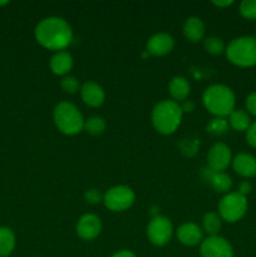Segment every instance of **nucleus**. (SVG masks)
<instances>
[{
    "label": "nucleus",
    "mask_w": 256,
    "mask_h": 257,
    "mask_svg": "<svg viewBox=\"0 0 256 257\" xmlns=\"http://www.w3.org/2000/svg\"><path fill=\"white\" fill-rule=\"evenodd\" d=\"M35 39L42 47L49 50L62 52L73 40L70 25L64 19L49 17L43 19L35 28Z\"/></svg>",
    "instance_id": "nucleus-1"
},
{
    "label": "nucleus",
    "mask_w": 256,
    "mask_h": 257,
    "mask_svg": "<svg viewBox=\"0 0 256 257\" xmlns=\"http://www.w3.org/2000/svg\"><path fill=\"white\" fill-rule=\"evenodd\" d=\"M202 102L211 114L223 118L235 110L236 98L232 89L227 85L213 84L206 88L202 94Z\"/></svg>",
    "instance_id": "nucleus-2"
},
{
    "label": "nucleus",
    "mask_w": 256,
    "mask_h": 257,
    "mask_svg": "<svg viewBox=\"0 0 256 257\" xmlns=\"http://www.w3.org/2000/svg\"><path fill=\"white\" fill-rule=\"evenodd\" d=\"M181 105L175 100H162L152 110V124L161 135H172L182 120Z\"/></svg>",
    "instance_id": "nucleus-3"
},
{
    "label": "nucleus",
    "mask_w": 256,
    "mask_h": 257,
    "mask_svg": "<svg viewBox=\"0 0 256 257\" xmlns=\"http://www.w3.org/2000/svg\"><path fill=\"white\" fill-rule=\"evenodd\" d=\"M225 53L227 59L237 67H253V65H256V38H235L228 43Z\"/></svg>",
    "instance_id": "nucleus-4"
},
{
    "label": "nucleus",
    "mask_w": 256,
    "mask_h": 257,
    "mask_svg": "<svg viewBox=\"0 0 256 257\" xmlns=\"http://www.w3.org/2000/svg\"><path fill=\"white\" fill-rule=\"evenodd\" d=\"M53 118H54L57 128L63 135H78L84 128V119H83L82 113L74 104L69 102H60L54 108Z\"/></svg>",
    "instance_id": "nucleus-5"
},
{
    "label": "nucleus",
    "mask_w": 256,
    "mask_h": 257,
    "mask_svg": "<svg viewBox=\"0 0 256 257\" xmlns=\"http://www.w3.org/2000/svg\"><path fill=\"white\" fill-rule=\"evenodd\" d=\"M247 211L246 196L238 192H228L221 198L218 203V215L226 222H237L245 216Z\"/></svg>",
    "instance_id": "nucleus-6"
},
{
    "label": "nucleus",
    "mask_w": 256,
    "mask_h": 257,
    "mask_svg": "<svg viewBox=\"0 0 256 257\" xmlns=\"http://www.w3.org/2000/svg\"><path fill=\"white\" fill-rule=\"evenodd\" d=\"M136 195L128 186H115L109 188L103 196V203L113 212H122L133 205Z\"/></svg>",
    "instance_id": "nucleus-7"
},
{
    "label": "nucleus",
    "mask_w": 256,
    "mask_h": 257,
    "mask_svg": "<svg viewBox=\"0 0 256 257\" xmlns=\"http://www.w3.org/2000/svg\"><path fill=\"white\" fill-rule=\"evenodd\" d=\"M173 227L165 216H155L147 226V237L155 246H165L172 237Z\"/></svg>",
    "instance_id": "nucleus-8"
},
{
    "label": "nucleus",
    "mask_w": 256,
    "mask_h": 257,
    "mask_svg": "<svg viewBox=\"0 0 256 257\" xmlns=\"http://www.w3.org/2000/svg\"><path fill=\"white\" fill-rule=\"evenodd\" d=\"M201 257H233L232 246L221 236H208L201 242Z\"/></svg>",
    "instance_id": "nucleus-9"
},
{
    "label": "nucleus",
    "mask_w": 256,
    "mask_h": 257,
    "mask_svg": "<svg viewBox=\"0 0 256 257\" xmlns=\"http://www.w3.org/2000/svg\"><path fill=\"white\" fill-rule=\"evenodd\" d=\"M232 161L231 150L225 143H216L207 155V166L213 172H223Z\"/></svg>",
    "instance_id": "nucleus-10"
},
{
    "label": "nucleus",
    "mask_w": 256,
    "mask_h": 257,
    "mask_svg": "<svg viewBox=\"0 0 256 257\" xmlns=\"http://www.w3.org/2000/svg\"><path fill=\"white\" fill-rule=\"evenodd\" d=\"M102 231V223L98 216L92 215V213H87V215L82 216L77 223V233L82 240L84 241H92Z\"/></svg>",
    "instance_id": "nucleus-11"
},
{
    "label": "nucleus",
    "mask_w": 256,
    "mask_h": 257,
    "mask_svg": "<svg viewBox=\"0 0 256 257\" xmlns=\"http://www.w3.org/2000/svg\"><path fill=\"white\" fill-rule=\"evenodd\" d=\"M173 47H175V40L170 34L158 33L150 38L147 45H146V49H147L148 54L155 55V57H162V55L172 52Z\"/></svg>",
    "instance_id": "nucleus-12"
},
{
    "label": "nucleus",
    "mask_w": 256,
    "mask_h": 257,
    "mask_svg": "<svg viewBox=\"0 0 256 257\" xmlns=\"http://www.w3.org/2000/svg\"><path fill=\"white\" fill-rule=\"evenodd\" d=\"M82 99L88 107L97 108L103 104L105 99V93L99 84L94 82H85L80 89Z\"/></svg>",
    "instance_id": "nucleus-13"
},
{
    "label": "nucleus",
    "mask_w": 256,
    "mask_h": 257,
    "mask_svg": "<svg viewBox=\"0 0 256 257\" xmlns=\"http://www.w3.org/2000/svg\"><path fill=\"white\" fill-rule=\"evenodd\" d=\"M203 178L206 181H208V183L211 185V187L218 193H228V191L232 187V180L228 175H226L225 172H213L210 168H205L202 170Z\"/></svg>",
    "instance_id": "nucleus-14"
},
{
    "label": "nucleus",
    "mask_w": 256,
    "mask_h": 257,
    "mask_svg": "<svg viewBox=\"0 0 256 257\" xmlns=\"http://www.w3.org/2000/svg\"><path fill=\"white\" fill-rule=\"evenodd\" d=\"M232 167L237 175L242 177H255L256 176V158L248 153H238L232 161Z\"/></svg>",
    "instance_id": "nucleus-15"
},
{
    "label": "nucleus",
    "mask_w": 256,
    "mask_h": 257,
    "mask_svg": "<svg viewBox=\"0 0 256 257\" xmlns=\"http://www.w3.org/2000/svg\"><path fill=\"white\" fill-rule=\"evenodd\" d=\"M177 238L182 245L195 246L202 241V230L196 223H183L177 230Z\"/></svg>",
    "instance_id": "nucleus-16"
},
{
    "label": "nucleus",
    "mask_w": 256,
    "mask_h": 257,
    "mask_svg": "<svg viewBox=\"0 0 256 257\" xmlns=\"http://www.w3.org/2000/svg\"><path fill=\"white\" fill-rule=\"evenodd\" d=\"M50 70L57 75H64L72 69L73 67V58L65 50L57 52L50 59Z\"/></svg>",
    "instance_id": "nucleus-17"
},
{
    "label": "nucleus",
    "mask_w": 256,
    "mask_h": 257,
    "mask_svg": "<svg viewBox=\"0 0 256 257\" xmlns=\"http://www.w3.org/2000/svg\"><path fill=\"white\" fill-rule=\"evenodd\" d=\"M183 34L190 42L196 43L205 35V24L197 17H190L183 24Z\"/></svg>",
    "instance_id": "nucleus-18"
},
{
    "label": "nucleus",
    "mask_w": 256,
    "mask_h": 257,
    "mask_svg": "<svg viewBox=\"0 0 256 257\" xmlns=\"http://www.w3.org/2000/svg\"><path fill=\"white\" fill-rule=\"evenodd\" d=\"M190 83L183 77H175L168 84L171 97L175 100H185L190 94Z\"/></svg>",
    "instance_id": "nucleus-19"
},
{
    "label": "nucleus",
    "mask_w": 256,
    "mask_h": 257,
    "mask_svg": "<svg viewBox=\"0 0 256 257\" xmlns=\"http://www.w3.org/2000/svg\"><path fill=\"white\" fill-rule=\"evenodd\" d=\"M228 124L237 132H243V131H247L251 125V119L245 110L235 109L228 115Z\"/></svg>",
    "instance_id": "nucleus-20"
},
{
    "label": "nucleus",
    "mask_w": 256,
    "mask_h": 257,
    "mask_svg": "<svg viewBox=\"0 0 256 257\" xmlns=\"http://www.w3.org/2000/svg\"><path fill=\"white\" fill-rule=\"evenodd\" d=\"M15 235L9 227H0V257H8L14 251Z\"/></svg>",
    "instance_id": "nucleus-21"
},
{
    "label": "nucleus",
    "mask_w": 256,
    "mask_h": 257,
    "mask_svg": "<svg viewBox=\"0 0 256 257\" xmlns=\"http://www.w3.org/2000/svg\"><path fill=\"white\" fill-rule=\"evenodd\" d=\"M222 220L216 212H208L203 216V230L208 236H217L221 230Z\"/></svg>",
    "instance_id": "nucleus-22"
},
{
    "label": "nucleus",
    "mask_w": 256,
    "mask_h": 257,
    "mask_svg": "<svg viewBox=\"0 0 256 257\" xmlns=\"http://www.w3.org/2000/svg\"><path fill=\"white\" fill-rule=\"evenodd\" d=\"M84 130L92 136H99L105 130V120L102 117H90L89 119L84 122Z\"/></svg>",
    "instance_id": "nucleus-23"
},
{
    "label": "nucleus",
    "mask_w": 256,
    "mask_h": 257,
    "mask_svg": "<svg viewBox=\"0 0 256 257\" xmlns=\"http://www.w3.org/2000/svg\"><path fill=\"white\" fill-rule=\"evenodd\" d=\"M205 49L206 52L210 53L212 55H220L221 53L225 52V44H223L222 39L217 37H208L205 39Z\"/></svg>",
    "instance_id": "nucleus-24"
},
{
    "label": "nucleus",
    "mask_w": 256,
    "mask_h": 257,
    "mask_svg": "<svg viewBox=\"0 0 256 257\" xmlns=\"http://www.w3.org/2000/svg\"><path fill=\"white\" fill-rule=\"evenodd\" d=\"M241 17L248 20H256V0H243L238 7Z\"/></svg>",
    "instance_id": "nucleus-25"
},
{
    "label": "nucleus",
    "mask_w": 256,
    "mask_h": 257,
    "mask_svg": "<svg viewBox=\"0 0 256 257\" xmlns=\"http://www.w3.org/2000/svg\"><path fill=\"white\" fill-rule=\"evenodd\" d=\"M228 128V120L223 119V118L216 117L215 119L211 120L207 125V131L213 135H222L227 131Z\"/></svg>",
    "instance_id": "nucleus-26"
},
{
    "label": "nucleus",
    "mask_w": 256,
    "mask_h": 257,
    "mask_svg": "<svg viewBox=\"0 0 256 257\" xmlns=\"http://www.w3.org/2000/svg\"><path fill=\"white\" fill-rule=\"evenodd\" d=\"M60 85H62V89L64 90L65 93H69V94H73V93L77 92L79 89V82L75 77H64L60 82Z\"/></svg>",
    "instance_id": "nucleus-27"
},
{
    "label": "nucleus",
    "mask_w": 256,
    "mask_h": 257,
    "mask_svg": "<svg viewBox=\"0 0 256 257\" xmlns=\"http://www.w3.org/2000/svg\"><path fill=\"white\" fill-rule=\"evenodd\" d=\"M85 201L90 205H97L100 201H103V197L100 196V193L97 190H88L84 195Z\"/></svg>",
    "instance_id": "nucleus-28"
},
{
    "label": "nucleus",
    "mask_w": 256,
    "mask_h": 257,
    "mask_svg": "<svg viewBox=\"0 0 256 257\" xmlns=\"http://www.w3.org/2000/svg\"><path fill=\"white\" fill-rule=\"evenodd\" d=\"M246 141L252 148H256V120L251 123L248 130L246 131Z\"/></svg>",
    "instance_id": "nucleus-29"
},
{
    "label": "nucleus",
    "mask_w": 256,
    "mask_h": 257,
    "mask_svg": "<svg viewBox=\"0 0 256 257\" xmlns=\"http://www.w3.org/2000/svg\"><path fill=\"white\" fill-rule=\"evenodd\" d=\"M246 109L248 113L256 117V92L250 93L246 98Z\"/></svg>",
    "instance_id": "nucleus-30"
},
{
    "label": "nucleus",
    "mask_w": 256,
    "mask_h": 257,
    "mask_svg": "<svg viewBox=\"0 0 256 257\" xmlns=\"http://www.w3.org/2000/svg\"><path fill=\"white\" fill-rule=\"evenodd\" d=\"M251 188H252V186H251L250 182H247V181H242V182L238 185V193H241L242 196H246L247 193L251 192Z\"/></svg>",
    "instance_id": "nucleus-31"
},
{
    "label": "nucleus",
    "mask_w": 256,
    "mask_h": 257,
    "mask_svg": "<svg viewBox=\"0 0 256 257\" xmlns=\"http://www.w3.org/2000/svg\"><path fill=\"white\" fill-rule=\"evenodd\" d=\"M193 107H195L193 102H191V100H185V103L181 105V109H182V112H191V110H193Z\"/></svg>",
    "instance_id": "nucleus-32"
},
{
    "label": "nucleus",
    "mask_w": 256,
    "mask_h": 257,
    "mask_svg": "<svg viewBox=\"0 0 256 257\" xmlns=\"http://www.w3.org/2000/svg\"><path fill=\"white\" fill-rule=\"evenodd\" d=\"M212 4L216 5V7H218V8H226V7H230V5H232L233 2L232 0H225V2H220V0H218V2H212Z\"/></svg>",
    "instance_id": "nucleus-33"
},
{
    "label": "nucleus",
    "mask_w": 256,
    "mask_h": 257,
    "mask_svg": "<svg viewBox=\"0 0 256 257\" xmlns=\"http://www.w3.org/2000/svg\"><path fill=\"white\" fill-rule=\"evenodd\" d=\"M112 257H136V255L131 251H119V252H115Z\"/></svg>",
    "instance_id": "nucleus-34"
},
{
    "label": "nucleus",
    "mask_w": 256,
    "mask_h": 257,
    "mask_svg": "<svg viewBox=\"0 0 256 257\" xmlns=\"http://www.w3.org/2000/svg\"><path fill=\"white\" fill-rule=\"evenodd\" d=\"M8 2H0V7H3V5H7Z\"/></svg>",
    "instance_id": "nucleus-35"
}]
</instances>
